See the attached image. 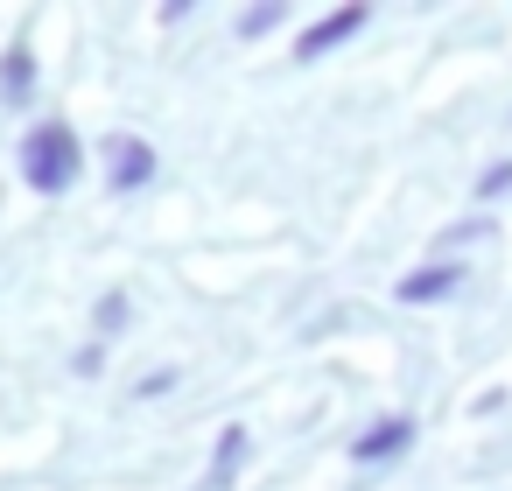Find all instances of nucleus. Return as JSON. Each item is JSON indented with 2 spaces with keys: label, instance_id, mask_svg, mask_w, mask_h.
Masks as SVG:
<instances>
[{
  "label": "nucleus",
  "instance_id": "obj_3",
  "mask_svg": "<svg viewBox=\"0 0 512 491\" xmlns=\"http://www.w3.org/2000/svg\"><path fill=\"white\" fill-rule=\"evenodd\" d=\"M365 29V0H351V8H337L330 22H316V29H302V43H295V57H323V50H337L344 36H358Z\"/></svg>",
  "mask_w": 512,
  "mask_h": 491
},
{
  "label": "nucleus",
  "instance_id": "obj_9",
  "mask_svg": "<svg viewBox=\"0 0 512 491\" xmlns=\"http://www.w3.org/2000/svg\"><path fill=\"white\" fill-rule=\"evenodd\" d=\"M498 190H512V162H498V169L484 176V197H498Z\"/></svg>",
  "mask_w": 512,
  "mask_h": 491
},
{
  "label": "nucleus",
  "instance_id": "obj_2",
  "mask_svg": "<svg viewBox=\"0 0 512 491\" xmlns=\"http://www.w3.org/2000/svg\"><path fill=\"white\" fill-rule=\"evenodd\" d=\"M106 155H113V190H141V183L155 176V148H148L141 134H113Z\"/></svg>",
  "mask_w": 512,
  "mask_h": 491
},
{
  "label": "nucleus",
  "instance_id": "obj_7",
  "mask_svg": "<svg viewBox=\"0 0 512 491\" xmlns=\"http://www.w3.org/2000/svg\"><path fill=\"white\" fill-rule=\"evenodd\" d=\"M29 85H36V57L15 43V50H8V64H0V92H8V99H29Z\"/></svg>",
  "mask_w": 512,
  "mask_h": 491
},
{
  "label": "nucleus",
  "instance_id": "obj_6",
  "mask_svg": "<svg viewBox=\"0 0 512 491\" xmlns=\"http://www.w3.org/2000/svg\"><path fill=\"white\" fill-rule=\"evenodd\" d=\"M239 463H246V428H225L218 435V463H211V491H225L239 477Z\"/></svg>",
  "mask_w": 512,
  "mask_h": 491
},
{
  "label": "nucleus",
  "instance_id": "obj_4",
  "mask_svg": "<svg viewBox=\"0 0 512 491\" xmlns=\"http://www.w3.org/2000/svg\"><path fill=\"white\" fill-rule=\"evenodd\" d=\"M407 442H414V421H407V414H393V421L365 428V435L351 442V456H358V463H379V456H393V449H407Z\"/></svg>",
  "mask_w": 512,
  "mask_h": 491
},
{
  "label": "nucleus",
  "instance_id": "obj_1",
  "mask_svg": "<svg viewBox=\"0 0 512 491\" xmlns=\"http://www.w3.org/2000/svg\"><path fill=\"white\" fill-rule=\"evenodd\" d=\"M78 169H85V148H78V134H71L64 120L29 127V141H22V176H29V190L64 197V190L78 183Z\"/></svg>",
  "mask_w": 512,
  "mask_h": 491
},
{
  "label": "nucleus",
  "instance_id": "obj_5",
  "mask_svg": "<svg viewBox=\"0 0 512 491\" xmlns=\"http://www.w3.org/2000/svg\"><path fill=\"white\" fill-rule=\"evenodd\" d=\"M456 281H463L456 267H421V274H407V281H400V302H442Z\"/></svg>",
  "mask_w": 512,
  "mask_h": 491
},
{
  "label": "nucleus",
  "instance_id": "obj_8",
  "mask_svg": "<svg viewBox=\"0 0 512 491\" xmlns=\"http://www.w3.org/2000/svg\"><path fill=\"white\" fill-rule=\"evenodd\" d=\"M281 15H288L281 0H267V8H246V15H239V36H267V29H281Z\"/></svg>",
  "mask_w": 512,
  "mask_h": 491
}]
</instances>
